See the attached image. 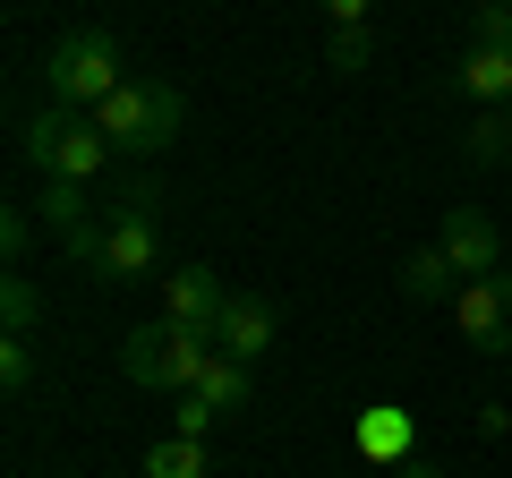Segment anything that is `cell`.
Wrapping results in <instances>:
<instances>
[{
    "instance_id": "obj_20",
    "label": "cell",
    "mask_w": 512,
    "mask_h": 478,
    "mask_svg": "<svg viewBox=\"0 0 512 478\" xmlns=\"http://www.w3.org/2000/svg\"><path fill=\"white\" fill-rule=\"evenodd\" d=\"M470 43H512V0H478L470 9Z\"/></svg>"
},
{
    "instance_id": "obj_6",
    "label": "cell",
    "mask_w": 512,
    "mask_h": 478,
    "mask_svg": "<svg viewBox=\"0 0 512 478\" xmlns=\"http://www.w3.org/2000/svg\"><path fill=\"white\" fill-rule=\"evenodd\" d=\"M453 325H461V342H470V350H487V359H512V274L461 282Z\"/></svg>"
},
{
    "instance_id": "obj_1",
    "label": "cell",
    "mask_w": 512,
    "mask_h": 478,
    "mask_svg": "<svg viewBox=\"0 0 512 478\" xmlns=\"http://www.w3.org/2000/svg\"><path fill=\"white\" fill-rule=\"evenodd\" d=\"M154 180H128L120 197H103V222L86 239H69V265L94 282H154L163 274V222H154Z\"/></svg>"
},
{
    "instance_id": "obj_16",
    "label": "cell",
    "mask_w": 512,
    "mask_h": 478,
    "mask_svg": "<svg viewBox=\"0 0 512 478\" xmlns=\"http://www.w3.org/2000/svg\"><path fill=\"white\" fill-rule=\"evenodd\" d=\"M461 154H470V163H504V171H512V103H504V111H478L470 129H461Z\"/></svg>"
},
{
    "instance_id": "obj_10",
    "label": "cell",
    "mask_w": 512,
    "mask_h": 478,
    "mask_svg": "<svg viewBox=\"0 0 512 478\" xmlns=\"http://www.w3.org/2000/svg\"><path fill=\"white\" fill-rule=\"evenodd\" d=\"M367 60H376V9L367 0H325V69L359 77Z\"/></svg>"
},
{
    "instance_id": "obj_18",
    "label": "cell",
    "mask_w": 512,
    "mask_h": 478,
    "mask_svg": "<svg viewBox=\"0 0 512 478\" xmlns=\"http://www.w3.org/2000/svg\"><path fill=\"white\" fill-rule=\"evenodd\" d=\"M0 316H9V333H35L43 299H35V282H26V274H9V282H0Z\"/></svg>"
},
{
    "instance_id": "obj_3",
    "label": "cell",
    "mask_w": 512,
    "mask_h": 478,
    "mask_svg": "<svg viewBox=\"0 0 512 478\" xmlns=\"http://www.w3.org/2000/svg\"><path fill=\"white\" fill-rule=\"evenodd\" d=\"M205 368H214V333H188V325H171V316L120 333V376L146 385V393H197Z\"/></svg>"
},
{
    "instance_id": "obj_14",
    "label": "cell",
    "mask_w": 512,
    "mask_h": 478,
    "mask_svg": "<svg viewBox=\"0 0 512 478\" xmlns=\"http://www.w3.org/2000/svg\"><path fill=\"white\" fill-rule=\"evenodd\" d=\"M197 402L214 410V419H239V410L256 402V368H239V359H222V350H214V368L197 376Z\"/></svg>"
},
{
    "instance_id": "obj_9",
    "label": "cell",
    "mask_w": 512,
    "mask_h": 478,
    "mask_svg": "<svg viewBox=\"0 0 512 478\" xmlns=\"http://www.w3.org/2000/svg\"><path fill=\"white\" fill-rule=\"evenodd\" d=\"M214 350H222V359H239V368H256V359L274 350V299L231 291V308L214 316Z\"/></svg>"
},
{
    "instance_id": "obj_12",
    "label": "cell",
    "mask_w": 512,
    "mask_h": 478,
    "mask_svg": "<svg viewBox=\"0 0 512 478\" xmlns=\"http://www.w3.org/2000/svg\"><path fill=\"white\" fill-rule=\"evenodd\" d=\"M359 453L376 461V470H402V461H419V427H410V410H402V402L359 410Z\"/></svg>"
},
{
    "instance_id": "obj_2",
    "label": "cell",
    "mask_w": 512,
    "mask_h": 478,
    "mask_svg": "<svg viewBox=\"0 0 512 478\" xmlns=\"http://www.w3.org/2000/svg\"><path fill=\"white\" fill-rule=\"evenodd\" d=\"M111 137H103V120L94 111H69V103H43L35 120H26V163L43 171V180H77V188H94L111 171Z\"/></svg>"
},
{
    "instance_id": "obj_8",
    "label": "cell",
    "mask_w": 512,
    "mask_h": 478,
    "mask_svg": "<svg viewBox=\"0 0 512 478\" xmlns=\"http://www.w3.org/2000/svg\"><path fill=\"white\" fill-rule=\"evenodd\" d=\"M231 308V282L214 274V265H171L163 274V316L188 333H214V316Z\"/></svg>"
},
{
    "instance_id": "obj_11",
    "label": "cell",
    "mask_w": 512,
    "mask_h": 478,
    "mask_svg": "<svg viewBox=\"0 0 512 478\" xmlns=\"http://www.w3.org/2000/svg\"><path fill=\"white\" fill-rule=\"evenodd\" d=\"M453 86L470 94L478 111H504V103H512V43H461Z\"/></svg>"
},
{
    "instance_id": "obj_15",
    "label": "cell",
    "mask_w": 512,
    "mask_h": 478,
    "mask_svg": "<svg viewBox=\"0 0 512 478\" xmlns=\"http://www.w3.org/2000/svg\"><path fill=\"white\" fill-rule=\"evenodd\" d=\"M402 299H419V308H436V299H461L453 265H444V248H419V257L402 265Z\"/></svg>"
},
{
    "instance_id": "obj_17",
    "label": "cell",
    "mask_w": 512,
    "mask_h": 478,
    "mask_svg": "<svg viewBox=\"0 0 512 478\" xmlns=\"http://www.w3.org/2000/svg\"><path fill=\"white\" fill-rule=\"evenodd\" d=\"M146 478H214V461H205L197 436H163V444L146 453Z\"/></svg>"
},
{
    "instance_id": "obj_19",
    "label": "cell",
    "mask_w": 512,
    "mask_h": 478,
    "mask_svg": "<svg viewBox=\"0 0 512 478\" xmlns=\"http://www.w3.org/2000/svg\"><path fill=\"white\" fill-rule=\"evenodd\" d=\"M0 385L9 393L35 385V333H9V342H0Z\"/></svg>"
},
{
    "instance_id": "obj_5",
    "label": "cell",
    "mask_w": 512,
    "mask_h": 478,
    "mask_svg": "<svg viewBox=\"0 0 512 478\" xmlns=\"http://www.w3.org/2000/svg\"><path fill=\"white\" fill-rule=\"evenodd\" d=\"M94 120H103V137H111L120 154H163L171 137L188 129V94L171 86V77H128Z\"/></svg>"
},
{
    "instance_id": "obj_22",
    "label": "cell",
    "mask_w": 512,
    "mask_h": 478,
    "mask_svg": "<svg viewBox=\"0 0 512 478\" xmlns=\"http://www.w3.org/2000/svg\"><path fill=\"white\" fill-rule=\"evenodd\" d=\"M393 478H453V470H436V461L419 453V461H402V470H393Z\"/></svg>"
},
{
    "instance_id": "obj_4",
    "label": "cell",
    "mask_w": 512,
    "mask_h": 478,
    "mask_svg": "<svg viewBox=\"0 0 512 478\" xmlns=\"http://www.w3.org/2000/svg\"><path fill=\"white\" fill-rule=\"evenodd\" d=\"M43 86H52V103H69V111H103L111 94L128 86V77H120V43H111V26H69V35H52Z\"/></svg>"
},
{
    "instance_id": "obj_13",
    "label": "cell",
    "mask_w": 512,
    "mask_h": 478,
    "mask_svg": "<svg viewBox=\"0 0 512 478\" xmlns=\"http://www.w3.org/2000/svg\"><path fill=\"white\" fill-rule=\"evenodd\" d=\"M43 222H52L60 231V248H69V239H86L94 222H103V197H94V188H77V180H43Z\"/></svg>"
},
{
    "instance_id": "obj_7",
    "label": "cell",
    "mask_w": 512,
    "mask_h": 478,
    "mask_svg": "<svg viewBox=\"0 0 512 478\" xmlns=\"http://www.w3.org/2000/svg\"><path fill=\"white\" fill-rule=\"evenodd\" d=\"M436 248H444V265H453V274H470V282L504 274V231H495V222L478 214V205H444Z\"/></svg>"
},
{
    "instance_id": "obj_21",
    "label": "cell",
    "mask_w": 512,
    "mask_h": 478,
    "mask_svg": "<svg viewBox=\"0 0 512 478\" xmlns=\"http://www.w3.org/2000/svg\"><path fill=\"white\" fill-rule=\"evenodd\" d=\"M26 239H35V214H26V205H9V214H0V248H9V265L26 257Z\"/></svg>"
}]
</instances>
